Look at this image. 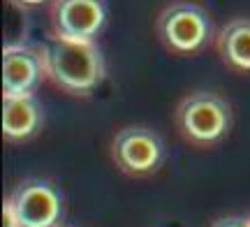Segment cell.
Listing matches in <instances>:
<instances>
[{"mask_svg":"<svg viewBox=\"0 0 250 227\" xmlns=\"http://www.w3.org/2000/svg\"><path fill=\"white\" fill-rule=\"evenodd\" d=\"M234 123L232 104L215 91L186 93L174 109V125L188 144L211 148L229 135Z\"/></svg>","mask_w":250,"mask_h":227,"instance_id":"7a4b0ae2","label":"cell"},{"mask_svg":"<svg viewBox=\"0 0 250 227\" xmlns=\"http://www.w3.org/2000/svg\"><path fill=\"white\" fill-rule=\"evenodd\" d=\"M155 35L169 54L190 56L208 44L213 19L195 0H171L155 17Z\"/></svg>","mask_w":250,"mask_h":227,"instance_id":"3957f363","label":"cell"},{"mask_svg":"<svg viewBox=\"0 0 250 227\" xmlns=\"http://www.w3.org/2000/svg\"><path fill=\"white\" fill-rule=\"evenodd\" d=\"M7 202L17 213L21 227H56L61 225L62 195L58 186L46 179L28 176L12 188Z\"/></svg>","mask_w":250,"mask_h":227,"instance_id":"5b68a950","label":"cell"},{"mask_svg":"<svg viewBox=\"0 0 250 227\" xmlns=\"http://www.w3.org/2000/svg\"><path fill=\"white\" fill-rule=\"evenodd\" d=\"M14 5H23V7H35V5H42V2H49V0H9Z\"/></svg>","mask_w":250,"mask_h":227,"instance_id":"7c38bea8","label":"cell"},{"mask_svg":"<svg viewBox=\"0 0 250 227\" xmlns=\"http://www.w3.org/2000/svg\"><path fill=\"white\" fill-rule=\"evenodd\" d=\"M211 227H250V216H225L213 220Z\"/></svg>","mask_w":250,"mask_h":227,"instance_id":"30bf717a","label":"cell"},{"mask_svg":"<svg viewBox=\"0 0 250 227\" xmlns=\"http://www.w3.org/2000/svg\"><path fill=\"white\" fill-rule=\"evenodd\" d=\"M46 79L40 44L5 42L2 46V95H33Z\"/></svg>","mask_w":250,"mask_h":227,"instance_id":"52a82bcc","label":"cell"},{"mask_svg":"<svg viewBox=\"0 0 250 227\" xmlns=\"http://www.w3.org/2000/svg\"><path fill=\"white\" fill-rule=\"evenodd\" d=\"M44 125L42 102L33 95H2V137L12 144H23L40 135Z\"/></svg>","mask_w":250,"mask_h":227,"instance_id":"ba28073f","label":"cell"},{"mask_svg":"<svg viewBox=\"0 0 250 227\" xmlns=\"http://www.w3.org/2000/svg\"><path fill=\"white\" fill-rule=\"evenodd\" d=\"M215 51L229 70L250 74V17L225 21L215 35Z\"/></svg>","mask_w":250,"mask_h":227,"instance_id":"9c48e42d","label":"cell"},{"mask_svg":"<svg viewBox=\"0 0 250 227\" xmlns=\"http://www.w3.org/2000/svg\"><path fill=\"white\" fill-rule=\"evenodd\" d=\"M109 158L121 174L130 179H146L162 169L167 160V146L158 130L132 123L114 132Z\"/></svg>","mask_w":250,"mask_h":227,"instance_id":"277c9868","label":"cell"},{"mask_svg":"<svg viewBox=\"0 0 250 227\" xmlns=\"http://www.w3.org/2000/svg\"><path fill=\"white\" fill-rule=\"evenodd\" d=\"M107 17V0H49V28L61 40H98Z\"/></svg>","mask_w":250,"mask_h":227,"instance_id":"8992f818","label":"cell"},{"mask_svg":"<svg viewBox=\"0 0 250 227\" xmlns=\"http://www.w3.org/2000/svg\"><path fill=\"white\" fill-rule=\"evenodd\" d=\"M46 79L72 98H90L107 79V61L95 40H61L49 37L42 42Z\"/></svg>","mask_w":250,"mask_h":227,"instance_id":"6da1fadb","label":"cell"},{"mask_svg":"<svg viewBox=\"0 0 250 227\" xmlns=\"http://www.w3.org/2000/svg\"><path fill=\"white\" fill-rule=\"evenodd\" d=\"M2 227H21V223H19L17 213L12 209V204L7 202V197H5V206H2Z\"/></svg>","mask_w":250,"mask_h":227,"instance_id":"8fae6325","label":"cell"},{"mask_svg":"<svg viewBox=\"0 0 250 227\" xmlns=\"http://www.w3.org/2000/svg\"><path fill=\"white\" fill-rule=\"evenodd\" d=\"M56 227H72V225H56Z\"/></svg>","mask_w":250,"mask_h":227,"instance_id":"4fadbf2b","label":"cell"}]
</instances>
